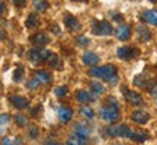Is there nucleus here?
I'll use <instances>...</instances> for the list:
<instances>
[{
  "mask_svg": "<svg viewBox=\"0 0 157 145\" xmlns=\"http://www.w3.org/2000/svg\"><path fill=\"white\" fill-rule=\"evenodd\" d=\"M101 116L106 121V122H117L121 117V113H119V106L115 99H108V103L105 106H102L101 109Z\"/></svg>",
  "mask_w": 157,
  "mask_h": 145,
  "instance_id": "nucleus-2",
  "label": "nucleus"
},
{
  "mask_svg": "<svg viewBox=\"0 0 157 145\" xmlns=\"http://www.w3.org/2000/svg\"><path fill=\"white\" fill-rule=\"evenodd\" d=\"M150 93H151V96H153V97H154V99L157 100V83L154 84V87H153V89L150 90Z\"/></svg>",
  "mask_w": 157,
  "mask_h": 145,
  "instance_id": "nucleus-36",
  "label": "nucleus"
},
{
  "mask_svg": "<svg viewBox=\"0 0 157 145\" xmlns=\"http://www.w3.org/2000/svg\"><path fill=\"white\" fill-rule=\"evenodd\" d=\"M39 84H41V81H39L38 78H31V80H29L28 83H26V87H28V89H31V90H35V89H38L39 87Z\"/></svg>",
  "mask_w": 157,
  "mask_h": 145,
  "instance_id": "nucleus-29",
  "label": "nucleus"
},
{
  "mask_svg": "<svg viewBox=\"0 0 157 145\" xmlns=\"http://www.w3.org/2000/svg\"><path fill=\"white\" fill-rule=\"evenodd\" d=\"M122 95L129 105H134V106H141V105H143V97H141V95L137 93V91H134V90H129L125 87V89H122Z\"/></svg>",
  "mask_w": 157,
  "mask_h": 145,
  "instance_id": "nucleus-6",
  "label": "nucleus"
},
{
  "mask_svg": "<svg viewBox=\"0 0 157 145\" xmlns=\"http://www.w3.org/2000/svg\"><path fill=\"white\" fill-rule=\"evenodd\" d=\"M23 72H25V70H23L22 67H19L15 70V72H13V80L15 81H22V78H23Z\"/></svg>",
  "mask_w": 157,
  "mask_h": 145,
  "instance_id": "nucleus-27",
  "label": "nucleus"
},
{
  "mask_svg": "<svg viewBox=\"0 0 157 145\" xmlns=\"http://www.w3.org/2000/svg\"><path fill=\"white\" fill-rule=\"evenodd\" d=\"M73 2H86V0H73Z\"/></svg>",
  "mask_w": 157,
  "mask_h": 145,
  "instance_id": "nucleus-40",
  "label": "nucleus"
},
{
  "mask_svg": "<svg viewBox=\"0 0 157 145\" xmlns=\"http://www.w3.org/2000/svg\"><path fill=\"white\" fill-rule=\"evenodd\" d=\"M141 20L157 26V10H146L141 15Z\"/></svg>",
  "mask_w": 157,
  "mask_h": 145,
  "instance_id": "nucleus-15",
  "label": "nucleus"
},
{
  "mask_svg": "<svg viewBox=\"0 0 157 145\" xmlns=\"http://www.w3.org/2000/svg\"><path fill=\"white\" fill-rule=\"evenodd\" d=\"M150 2H151V3H157V0H150Z\"/></svg>",
  "mask_w": 157,
  "mask_h": 145,
  "instance_id": "nucleus-41",
  "label": "nucleus"
},
{
  "mask_svg": "<svg viewBox=\"0 0 157 145\" xmlns=\"http://www.w3.org/2000/svg\"><path fill=\"white\" fill-rule=\"evenodd\" d=\"M34 7L38 12H45L48 7H50V3L47 0H35L34 2Z\"/></svg>",
  "mask_w": 157,
  "mask_h": 145,
  "instance_id": "nucleus-24",
  "label": "nucleus"
},
{
  "mask_svg": "<svg viewBox=\"0 0 157 145\" xmlns=\"http://www.w3.org/2000/svg\"><path fill=\"white\" fill-rule=\"evenodd\" d=\"M35 78H38L42 84H48L51 81V74H50V72H47V71L39 70V71L35 72Z\"/></svg>",
  "mask_w": 157,
  "mask_h": 145,
  "instance_id": "nucleus-21",
  "label": "nucleus"
},
{
  "mask_svg": "<svg viewBox=\"0 0 157 145\" xmlns=\"http://www.w3.org/2000/svg\"><path fill=\"white\" fill-rule=\"evenodd\" d=\"M2 145H13V142H12L10 138H3V141H2Z\"/></svg>",
  "mask_w": 157,
  "mask_h": 145,
  "instance_id": "nucleus-38",
  "label": "nucleus"
},
{
  "mask_svg": "<svg viewBox=\"0 0 157 145\" xmlns=\"http://www.w3.org/2000/svg\"><path fill=\"white\" fill-rule=\"evenodd\" d=\"M47 62H48L52 68H57V70H61L63 68V60L60 58V55H57V54H52V52H51L50 57H48V60H47Z\"/></svg>",
  "mask_w": 157,
  "mask_h": 145,
  "instance_id": "nucleus-17",
  "label": "nucleus"
},
{
  "mask_svg": "<svg viewBox=\"0 0 157 145\" xmlns=\"http://www.w3.org/2000/svg\"><path fill=\"white\" fill-rule=\"evenodd\" d=\"M64 25H66V28H67L70 32H77V31H80V28H82V25H80V22L77 20V17L71 16V15H66V17H64Z\"/></svg>",
  "mask_w": 157,
  "mask_h": 145,
  "instance_id": "nucleus-8",
  "label": "nucleus"
},
{
  "mask_svg": "<svg viewBox=\"0 0 157 145\" xmlns=\"http://www.w3.org/2000/svg\"><path fill=\"white\" fill-rule=\"evenodd\" d=\"M86 144H87V136L76 134V132H74L67 139V142H66V145H86Z\"/></svg>",
  "mask_w": 157,
  "mask_h": 145,
  "instance_id": "nucleus-13",
  "label": "nucleus"
},
{
  "mask_svg": "<svg viewBox=\"0 0 157 145\" xmlns=\"http://www.w3.org/2000/svg\"><path fill=\"white\" fill-rule=\"evenodd\" d=\"M90 76L102 78L111 84L118 83V71L113 65H103V67H93L90 70Z\"/></svg>",
  "mask_w": 157,
  "mask_h": 145,
  "instance_id": "nucleus-1",
  "label": "nucleus"
},
{
  "mask_svg": "<svg viewBox=\"0 0 157 145\" xmlns=\"http://www.w3.org/2000/svg\"><path fill=\"white\" fill-rule=\"evenodd\" d=\"M92 31L96 35H111L113 32L112 26H111V23L108 20H93Z\"/></svg>",
  "mask_w": 157,
  "mask_h": 145,
  "instance_id": "nucleus-5",
  "label": "nucleus"
},
{
  "mask_svg": "<svg viewBox=\"0 0 157 145\" xmlns=\"http://www.w3.org/2000/svg\"><path fill=\"white\" fill-rule=\"evenodd\" d=\"M115 34H117V38L119 41H127L131 36V28H129V25H127V23H121L117 28Z\"/></svg>",
  "mask_w": 157,
  "mask_h": 145,
  "instance_id": "nucleus-10",
  "label": "nucleus"
},
{
  "mask_svg": "<svg viewBox=\"0 0 157 145\" xmlns=\"http://www.w3.org/2000/svg\"><path fill=\"white\" fill-rule=\"evenodd\" d=\"M5 9H6V6H5V3H2V10H0V12H2V13H3V12H5Z\"/></svg>",
  "mask_w": 157,
  "mask_h": 145,
  "instance_id": "nucleus-39",
  "label": "nucleus"
},
{
  "mask_svg": "<svg viewBox=\"0 0 157 145\" xmlns=\"http://www.w3.org/2000/svg\"><path fill=\"white\" fill-rule=\"evenodd\" d=\"M137 31H138V38H140L141 42H147V41H150V39H151V32H150L146 26H143V25H141V26L137 28Z\"/></svg>",
  "mask_w": 157,
  "mask_h": 145,
  "instance_id": "nucleus-19",
  "label": "nucleus"
},
{
  "mask_svg": "<svg viewBox=\"0 0 157 145\" xmlns=\"http://www.w3.org/2000/svg\"><path fill=\"white\" fill-rule=\"evenodd\" d=\"M31 42L35 45V46H38V48H42L44 45H47L50 42V36L45 34V32H39V34H35L32 38H31Z\"/></svg>",
  "mask_w": 157,
  "mask_h": 145,
  "instance_id": "nucleus-9",
  "label": "nucleus"
},
{
  "mask_svg": "<svg viewBox=\"0 0 157 145\" xmlns=\"http://www.w3.org/2000/svg\"><path fill=\"white\" fill-rule=\"evenodd\" d=\"M58 117H60V121L63 123H67L71 121V117H73V110L70 109V107H60V110H58Z\"/></svg>",
  "mask_w": 157,
  "mask_h": 145,
  "instance_id": "nucleus-16",
  "label": "nucleus"
},
{
  "mask_svg": "<svg viewBox=\"0 0 157 145\" xmlns=\"http://www.w3.org/2000/svg\"><path fill=\"white\" fill-rule=\"evenodd\" d=\"M67 93H68V89L66 86H60V87L56 89V95L58 96V97H63V96H66Z\"/></svg>",
  "mask_w": 157,
  "mask_h": 145,
  "instance_id": "nucleus-32",
  "label": "nucleus"
},
{
  "mask_svg": "<svg viewBox=\"0 0 157 145\" xmlns=\"http://www.w3.org/2000/svg\"><path fill=\"white\" fill-rule=\"evenodd\" d=\"M76 44L78 45V46H86L87 44H90L89 38H86V36H77L76 38Z\"/></svg>",
  "mask_w": 157,
  "mask_h": 145,
  "instance_id": "nucleus-31",
  "label": "nucleus"
},
{
  "mask_svg": "<svg viewBox=\"0 0 157 145\" xmlns=\"http://www.w3.org/2000/svg\"><path fill=\"white\" fill-rule=\"evenodd\" d=\"M131 119L134 121L135 123H140V125H144L150 121V115L147 112H143V110H135L132 115H131Z\"/></svg>",
  "mask_w": 157,
  "mask_h": 145,
  "instance_id": "nucleus-12",
  "label": "nucleus"
},
{
  "mask_svg": "<svg viewBox=\"0 0 157 145\" xmlns=\"http://www.w3.org/2000/svg\"><path fill=\"white\" fill-rule=\"evenodd\" d=\"M105 134L112 138H129L132 132L127 125H111L105 129Z\"/></svg>",
  "mask_w": 157,
  "mask_h": 145,
  "instance_id": "nucleus-3",
  "label": "nucleus"
},
{
  "mask_svg": "<svg viewBox=\"0 0 157 145\" xmlns=\"http://www.w3.org/2000/svg\"><path fill=\"white\" fill-rule=\"evenodd\" d=\"M10 103L13 105V107H16V109H19V110H22V109H25V107H28V105H29L28 99H25V97H22V96H12Z\"/></svg>",
  "mask_w": 157,
  "mask_h": 145,
  "instance_id": "nucleus-14",
  "label": "nucleus"
},
{
  "mask_svg": "<svg viewBox=\"0 0 157 145\" xmlns=\"http://www.w3.org/2000/svg\"><path fill=\"white\" fill-rule=\"evenodd\" d=\"M134 84L135 86H138V87H143V89L151 90L153 87H154L156 81H154L153 78H147V77H141V76H138V77L134 78Z\"/></svg>",
  "mask_w": 157,
  "mask_h": 145,
  "instance_id": "nucleus-11",
  "label": "nucleus"
},
{
  "mask_svg": "<svg viewBox=\"0 0 157 145\" xmlns=\"http://www.w3.org/2000/svg\"><path fill=\"white\" fill-rule=\"evenodd\" d=\"M129 138L132 141H135V142H143V141L148 139V134H147V132H140V131H137V132H132Z\"/></svg>",
  "mask_w": 157,
  "mask_h": 145,
  "instance_id": "nucleus-23",
  "label": "nucleus"
},
{
  "mask_svg": "<svg viewBox=\"0 0 157 145\" xmlns=\"http://www.w3.org/2000/svg\"><path fill=\"white\" fill-rule=\"evenodd\" d=\"M7 122H9V116H7L6 113H3V115H2V129H5Z\"/></svg>",
  "mask_w": 157,
  "mask_h": 145,
  "instance_id": "nucleus-34",
  "label": "nucleus"
},
{
  "mask_svg": "<svg viewBox=\"0 0 157 145\" xmlns=\"http://www.w3.org/2000/svg\"><path fill=\"white\" fill-rule=\"evenodd\" d=\"M44 145H60V144H58L57 141H54L52 138H50V139L45 141V144H44Z\"/></svg>",
  "mask_w": 157,
  "mask_h": 145,
  "instance_id": "nucleus-37",
  "label": "nucleus"
},
{
  "mask_svg": "<svg viewBox=\"0 0 157 145\" xmlns=\"http://www.w3.org/2000/svg\"><path fill=\"white\" fill-rule=\"evenodd\" d=\"M12 2L16 7H25L26 6V0H12Z\"/></svg>",
  "mask_w": 157,
  "mask_h": 145,
  "instance_id": "nucleus-33",
  "label": "nucleus"
},
{
  "mask_svg": "<svg viewBox=\"0 0 157 145\" xmlns=\"http://www.w3.org/2000/svg\"><path fill=\"white\" fill-rule=\"evenodd\" d=\"M74 132H76V134H80V135H84V136H89L90 128L87 126V125H84V123H76Z\"/></svg>",
  "mask_w": 157,
  "mask_h": 145,
  "instance_id": "nucleus-22",
  "label": "nucleus"
},
{
  "mask_svg": "<svg viewBox=\"0 0 157 145\" xmlns=\"http://www.w3.org/2000/svg\"><path fill=\"white\" fill-rule=\"evenodd\" d=\"M138 54H140V50L134 48V46H121L117 51L118 58H121V60H131V58L138 57Z\"/></svg>",
  "mask_w": 157,
  "mask_h": 145,
  "instance_id": "nucleus-7",
  "label": "nucleus"
},
{
  "mask_svg": "<svg viewBox=\"0 0 157 145\" xmlns=\"http://www.w3.org/2000/svg\"><path fill=\"white\" fill-rule=\"evenodd\" d=\"M29 135H31L32 138H36V136H38V129L35 128V126H31V129H29Z\"/></svg>",
  "mask_w": 157,
  "mask_h": 145,
  "instance_id": "nucleus-35",
  "label": "nucleus"
},
{
  "mask_svg": "<svg viewBox=\"0 0 157 145\" xmlns=\"http://www.w3.org/2000/svg\"><path fill=\"white\" fill-rule=\"evenodd\" d=\"M80 113H82L84 117H87V119H93V116H95V115H93V110L87 106L82 107V109H80Z\"/></svg>",
  "mask_w": 157,
  "mask_h": 145,
  "instance_id": "nucleus-28",
  "label": "nucleus"
},
{
  "mask_svg": "<svg viewBox=\"0 0 157 145\" xmlns=\"http://www.w3.org/2000/svg\"><path fill=\"white\" fill-rule=\"evenodd\" d=\"M15 122L17 123V126H25V125H28V121H26V117L23 116V115H16V117H15Z\"/></svg>",
  "mask_w": 157,
  "mask_h": 145,
  "instance_id": "nucleus-30",
  "label": "nucleus"
},
{
  "mask_svg": "<svg viewBox=\"0 0 157 145\" xmlns=\"http://www.w3.org/2000/svg\"><path fill=\"white\" fill-rule=\"evenodd\" d=\"M83 62L86 65H96L99 62V57L96 55L95 52H84Z\"/></svg>",
  "mask_w": 157,
  "mask_h": 145,
  "instance_id": "nucleus-18",
  "label": "nucleus"
},
{
  "mask_svg": "<svg viewBox=\"0 0 157 145\" xmlns=\"http://www.w3.org/2000/svg\"><path fill=\"white\" fill-rule=\"evenodd\" d=\"M50 51L44 50V48H35V50H31L28 52V58L31 62H34V64H41V62H44L48 60V57H50Z\"/></svg>",
  "mask_w": 157,
  "mask_h": 145,
  "instance_id": "nucleus-4",
  "label": "nucleus"
},
{
  "mask_svg": "<svg viewBox=\"0 0 157 145\" xmlns=\"http://www.w3.org/2000/svg\"><path fill=\"white\" fill-rule=\"evenodd\" d=\"M76 99L80 103H89V102H92V95L89 91H86V90H78L76 93Z\"/></svg>",
  "mask_w": 157,
  "mask_h": 145,
  "instance_id": "nucleus-20",
  "label": "nucleus"
},
{
  "mask_svg": "<svg viewBox=\"0 0 157 145\" xmlns=\"http://www.w3.org/2000/svg\"><path fill=\"white\" fill-rule=\"evenodd\" d=\"M38 17H36V15H29L28 16V19H26V28H29V29H34V28H36L38 26Z\"/></svg>",
  "mask_w": 157,
  "mask_h": 145,
  "instance_id": "nucleus-25",
  "label": "nucleus"
},
{
  "mask_svg": "<svg viewBox=\"0 0 157 145\" xmlns=\"http://www.w3.org/2000/svg\"><path fill=\"white\" fill-rule=\"evenodd\" d=\"M90 90L95 93V95H102L103 91H105V87L102 86L101 83H98V81H93V83H90Z\"/></svg>",
  "mask_w": 157,
  "mask_h": 145,
  "instance_id": "nucleus-26",
  "label": "nucleus"
}]
</instances>
